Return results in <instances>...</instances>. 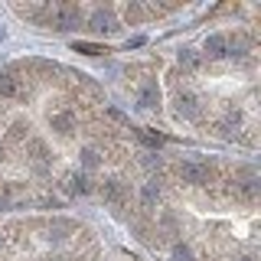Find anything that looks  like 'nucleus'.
Here are the masks:
<instances>
[{
    "instance_id": "nucleus-6",
    "label": "nucleus",
    "mask_w": 261,
    "mask_h": 261,
    "mask_svg": "<svg viewBox=\"0 0 261 261\" xmlns=\"http://www.w3.org/2000/svg\"><path fill=\"white\" fill-rule=\"evenodd\" d=\"M53 127L59 130V134L69 137L72 130H75V111H56L53 114Z\"/></svg>"
},
{
    "instance_id": "nucleus-8",
    "label": "nucleus",
    "mask_w": 261,
    "mask_h": 261,
    "mask_svg": "<svg viewBox=\"0 0 261 261\" xmlns=\"http://www.w3.org/2000/svg\"><path fill=\"white\" fill-rule=\"evenodd\" d=\"M199 62L202 59H199V53H196V49H183V53H179V65H186V69H196Z\"/></svg>"
},
{
    "instance_id": "nucleus-3",
    "label": "nucleus",
    "mask_w": 261,
    "mask_h": 261,
    "mask_svg": "<svg viewBox=\"0 0 261 261\" xmlns=\"http://www.w3.org/2000/svg\"><path fill=\"white\" fill-rule=\"evenodd\" d=\"M30 92V85L23 79H16L13 72H0V95L4 98H23Z\"/></svg>"
},
{
    "instance_id": "nucleus-4",
    "label": "nucleus",
    "mask_w": 261,
    "mask_h": 261,
    "mask_svg": "<svg viewBox=\"0 0 261 261\" xmlns=\"http://www.w3.org/2000/svg\"><path fill=\"white\" fill-rule=\"evenodd\" d=\"M137 101H141V108H157L160 105V88L153 79H147L137 85Z\"/></svg>"
},
{
    "instance_id": "nucleus-5",
    "label": "nucleus",
    "mask_w": 261,
    "mask_h": 261,
    "mask_svg": "<svg viewBox=\"0 0 261 261\" xmlns=\"http://www.w3.org/2000/svg\"><path fill=\"white\" fill-rule=\"evenodd\" d=\"M176 114L179 118H193L196 114V95L193 92H179L176 88Z\"/></svg>"
},
{
    "instance_id": "nucleus-9",
    "label": "nucleus",
    "mask_w": 261,
    "mask_h": 261,
    "mask_svg": "<svg viewBox=\"0 0 261 261\" xmlns=\"http://www.w3.org/2000/svg\"><path fill=\"white\" fill-rule=\"evenodd\" d=\"M75 53H85V56H101V53H108L105 46H98V43H75Z\"/></svg>"
},
{
    "instance_id": "nucleus-7",
    "label": "nucleus",
    "mask_w": 261,
    "mask_h": 261,
    "mask_svg": "<svg viewBox=\"0 0 261 261\" xmlns=\"http://www.w3.org/2000/svg\"><path fill=\"white\" fill-rule=\"evenodd\" d=\"M88 23H92V30H114L111 27V10H92Z\"/></svg>"
},
{
    "instance_id": "nucleus-1",
    "label": "nucleus",
    "mask_w": 261,
    "mask_h": 261,
    "mask_svg": "<svg viewBox=\"0 0 261 261\" xmlns=\"http://www.w3.org/2000/svg\"><path fill=\"white\" fill-rule=\"evenodd\" d=\"M235 53H239V39L232 33H212L202 43V56H209V59H228Z\"/></svg>"
},
{
    "instance_id": "nucleus-2",
    "label": "nucleus",
    "mask_w": 261,
    "mask_h": 261,
    "mask_svg": "<svg viewBox=\"0 0 261 261\" xmlns=\"http://www.w3.org/2000/svg\"><path fill=\"white\" fill-rule=\"evenodd\" d=\"M176 173L190 186H206V183H212V163L209 160H183L176 167Z\"/></svg>"
}]
</instances>
